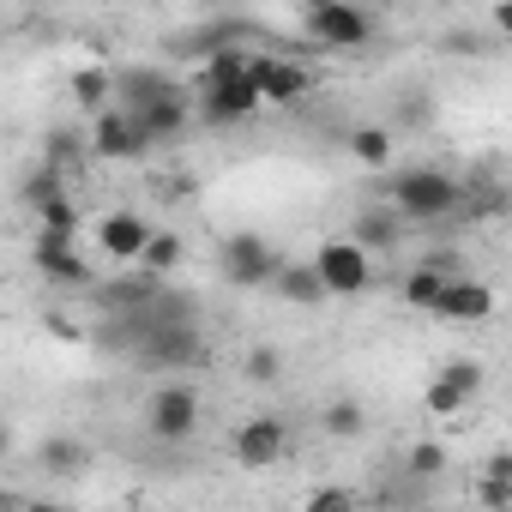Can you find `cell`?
<instances>
[{
    "label": "cell",
    "instance_id": "6da1fadb",
    "mask_svg": "<svg viewBox=\"0 0 512 512\" xmlns=\"http://www.w3.org/2000/svg\"><path fill=\"white\" fill-rule=\"evenodd\" d=\"M386 205H392L404 223H440V217H452V211L464 205V181L446 175V169H428V163H422V169L392 175Z\"/></svg>",
    "mask_w": 512,
    "mask_h": 512
},
{
    "label": "cell",
    "instance_id": "7a4b0ae2",
    "mask_svg": "<svg viewBox=\"0 0 512 512\" xmlns=\"http://www.w3.org/2000/svg\"><path fill=\"white\" fill-rule=\"evenodd\" d=\"M278 266H284V253L260 229H235V235L217 241V272H223L229 290H266L278 278Z\"/></svg>",
    "mask_w": 512,
    "mask_h": 512
},
{
    "label": "cell",
    "instance_id": "3957f363",
    "mask_svg": "<svg viewBox=\"0 0 512 512\" xmlns=\"http://www.w3.org/2000/svg\"><path fill=\"white\" fill-rule=\"evenodd\" d=\"M308 272L320 278V296H338V302H356L374 290V260L350 241V235H332L320 241V253L308 260Z\"/></svg>",
    "mask_w": 512,
    "mask_h": 512
},
{
    "label": "cell",
    "instance_id": "277c9868",
    "mask_svg": "<svg viewBox=\"0 0 512 512\" xmlns=\"http://www.w3.org/2000/svg\"><path fill=\"white\" fill-rule=\"evenodd\" d=\"M133 362L151 368V374L181 380L187 368L205 362V338H199V326H157V332H145V338L133 344Z\"/></svg>",
    "mask_w": 512,
    "mask_h": 512
},
{
    "label": "cell",
    "instance_id": "5b68a950",
    "mask_svg": "<svg viewBox=\"0 0 512 512\" xmlns=\"http://www.w3.org/2000/svg\"><path fill=\"white\" fill-rule=\"evenodd\" d=\"M145 428H151L157 440H169V446L193 440V434H199V392L181 386V380H163V386L145 398Z\"/></svg>",
    "mask_w": 512,
    "mask_h": 512
},
{
    "label": "cell",
    "instance_id": "8992f818",
    "mask_svg": "<svg viewBox=\"0 0 512 512\" xmlns=\"http://www.w3.org/2000/svg\"><path fill=\"white\" fill-rule=\"evenodd\" d=\"M302 25H308V37L320 49H362L374 37V19L362 7H350V0H314L302 13Z\"/></svg>",
    "mask_w": 512,
    "mask_h": 512
},
{
    "label": "cell",
    "instance_id": "52a82bcc",
    "mask_svg": "<svg viewBox=\"0 0 512 512\" xmlns=\"http://www.w3.org/2000/svg\"><path fill=\"white\" fill-rule=\"evenodd\" d=\"M247 79L260 91V103H272V109H296L314 91V73L290 55H247Z\"/></svg>",
    "mask_w": 512,
    "mask_h": 512
},
{
    "label": "cell",
    "instance_id": "ba28073f",
    "mask_svg": "<svg viewBox=\"0 0 512 512\" xmlns=\"http://www.w3.org/2000/svg\"><path fill=\"white\" fill-rule=\"evenodd\" d=\"M85 151H91V157H103V163H145V157H151V139L139 133V121H133V115H121V109L109 103V109L91 121Z\"/></svg>",
    "mask_w": 512,
    "mask_h": 512
},
{
    "label": "cell",
    "instance_id": "9c48e42d",
    "mask_svg": "<svg viewBox=\"0 0 512 512\" xmlns=\"http://www.w3.org/2000/svg\"><path fill=\"white\" fill-rule=\"evenodd\" d=\"M229 446H235V464L241 470H272L284 458V446H290V422L284 416H247Z\"/></svg>",
    "mask_w": 512,
    "mask_h": 512
},
{
    "label": "cell",
    "instance_id": "30bf717a",
    "mask_svg": "<svg viewBox=\"0 0 512 512\" xmlns=\"http://www.w3.org/2000/svg\"><path fill=\"white\" fill-rule=\"evenodd\" d=\"M482 392V362H470V356H458V362H446L434 380H428V392H422V404H428V416H458L470 398Z\"/></svg>",
    "mask_w": 512,
    "mask_h": 512
},
{
    "label": "cell",
    "instance_id": "8fae6325",
    "mask_svg": "<svg viewBox=\"0 0 512 512\" xmlns=\"http://www.w3.org/2000/svg\"><path fill=\"white\" fill-rule=\"evenodd\" d=\"M31 260H37V272H43L49 284H67V290H91V284H97L91 266H85V253H79V241H67V235H43V229H37Z\"/></svg>",
    "mask_w": 512,
    "mask_h": 512
},
{
    "label": "cell",
    "instance_id": "7c38bea8",
    "mask_svg": "<svg viewBox=\"0 0 512 512\" xmlns=\"http://www.w3.org/2000/svg\"><path fill=\"white\" fill-rule=\"evenodd\" d=\"M434 314L452 320V326H482V320H494V290L482 278H470V272H452L440 302H434Z\"/></svg>",
    "mask_w": 512,
    "mask_h": 512
},
{
    "label": "cell",
    "instance_id": "4fadbf2b",
    "mask_svg": "<svg viewBox=\"0 0 512 512\" xmlns=\"http://www.w3.org/2000/svg\"><path fill=\"white\" fill-rule=\"evenodd\" d=\"M199 109H205V121L229 127V121L260 115L266 103H260V91H253V79H247V73H229V79H205V97H199Z\"/></svg>",
    "mask_w": 512,
    "mask_h": 512
},
{
    "label": "cell",
    "instance_id": "5bb4252c",
    "mask_svg": "<svg viewBox=\"0 0 512 512\" xmlns=\"http://www.w3.org/2000/svg\"><path fill=\"white\" fill-rule=\"evenodd\" d=\"M404 235H410V223H404L392 205H362V211H356V223H350V241L368 253V260H374V253H398V247H404Z\"/></svg>",
    "mask_w": 512,
    "mask_h": 512
},
{
    "label": "cell",
    "instance_id": "9a60e30c",
    "mask_svg": "<svg viewBox=\"0 0 512 512\" xmlns=\"http://www.w3.org/2000/svg\"><path fill=\"white\" fill-rule=\"evenodd\" d=\"M181 85L163 73V67H127V73H115V109L121 115H139V109H151L157 97H175Z\"/></svg>",
    "mask_w": 512,
    "mask_h": 512
},
{
    "label": "cell",
    "instance_id": "2e32d148",
    "mask_svg": "<svg viewBox=\"0 0 512 512\" xmlns=\"http://www.w3.org/2000/svg\"><path fill=\"white\" fill-rule=\"evenodd\" d=\"M145 241H151V223H145L139 211H109V217L97 223V247L109 253V260H133V266H139Z\"/></svg>",
    "mask_w": 512,
    "mask_h": 512
},
{
    "label": "cell",
    "instance_id": "e0dca14e",
    "mask_svg": "<svg viewBox=\"0 0 512 512\" xmlns=\"http://www.w3.org/2000/svg\"><path fill=\"white\" fill-rule=\"evenodd\" d=\"M37 464H43L49 476H85V470H91V446H85L79 434H49V440L37 446Z\"/></svg>",
    "mask_w": 512,
    "mask_h": 512
},
{
    "label": "cell",
    "instance_id": "ac0fdd59",
    "mask_svg": "<svg viewBox=\"0 0 512 512\" xmlns=\"http://www.w3.org/2000/svg\"><path fill=\"white\" fill-rule=\"evenodd\" d=\"M181 260H187V241H181L175 229H151V241H145V253H139V278L163 284Z\"/></svg>",
    "mask_w": 512,
    "mask_h": 512
},
{
    "label": "cell",
    "instance_id": "d6986e66",
    "mask_svg": "<svg viewBox=\"0 0 512 512\" xmlns=\"http://www.w3.org/2000/svg\"><path fill=\"white\" fill-rule=\"evenodd\" d=\"M133 121H139V133H145L151 145L175 139V133L187 127V91H175V97H157V103H151V109H139Z\"/></svg>",
    "mask_w": 512,
    "mask_h": 512
},
{
    "label": "cell",
    "instance_id": "ffe728a7",
    "mask_svg": "<svg viewBox=\"0 0 512 512\" xmlns=\"http://www.w3.org/2000/svg\"><path fill=\"white\" fill-rule=\"evenodd\" d=\"M272 296H278V302H290V308H320V302H326V296H320V278L308 272V260H296V266L284 260V266H278V278H272Z\"/></svg>",
    "mask_w": 512,
    "mask_h": 512
},
{
    "label": "cell",
    "instance_id": "44dd1931",
    "mask_svg": "<svg viewBox=\"0 0 512 512\" xmlns=\"http://www.w3.org/2000/svg\"><path fill=\"white\" fill-rule=\"evenodd\" d=\"M446 278H452V266H446V260H422V266L404 278V302H410V308H422V314H434V302H440Z\"/></svg>",
    "mask_w": 512,
    "mask_h": 512
},
{
    "label": "cell",
    "instance_id": "7402d4cb",
    "mask_svg": "<svg viewBox=\"0 0 512 512\" xmlns=\"http://www.w3.org/2000/svg\"><path fill=\"white\" fill-rule=\"evenodd\" d=\"M320 434H332V440H362V434H368V410H362L356 398H332V404L320 410Z\"/></svg>",
    "mask_w": 512,
    "mask_h": 512
},
{
    "label": "cell",
    "instance_id": "603a6c76",
    "mask_svg": "<svg viewBox=\"0 0 512 512\" xmlns=\"http://www.w3.org/2000/svg\"><path fill=\"white\" fill-rule=\"evenodd\" d=\"M476 494H482V506H488V512H512V458H506V452H494V458H488V470H482Z\"/></svg>",
    "mask_w": 512,
    "mask_h": 512
},
{
    "label": "cell",
    "instance_id": "cb8c5ba5",
    "mask_svg": "<svg viewBox=\"0 0 512 512\" xmlns=\"http://www.w3.org/2000/svg\"><path fill=\"white\" fill-rule=\"evenodd\" d=\"M73 97H79V109L103 115L109 97H115V73H109V67H79V73H73Z\"/></svg>",
    "mask_w": 512,
    "mask_h": 512
},
{
    "label": "cell",
    "instance_id": "d4e9b609",
    "mask_svg": "<svg viewBox=\"0 0 512 512\" xmlns=\"http://www.w3.org/2000/svg\"><path fill=\"white\" fill-rule=\"evenodd\" d=\"M350 157L368 163V169H386L392 163V127H380V121L374 127H356L350 133Z\"/></svg>",
    "mask_w": 512,
    "mask_h": 512
},
{
    "label": "cell",
    "instance_id": "484cf974",
    "mask_svg": "<svg viewBox=\"0 0 512 512\" xmlns=\"http://www.w3.org/2000/svg\"><path fill=\"white\" fill-rule=\"evenodd\" d=\"M73 163H85V139H79L73 127H49V139H43V169L67 175Z\"/></svg>",
    "mask_w": 512,
    "mask_h": 512
},
{
    "label": "cell",
    "instance_id": "4316f807",
    "mask_svg": "<svg viewBox=\"0 0 512 512\" xmlns=\"http://www.w3.org/2000/svg\"><path fill=\"white\" fill-rule=\"evenodd\" d=\"M157 290H163V284H151V278H115V284H103V308H109V314H133V308H145Z\"/></svg>",
    "mask_w": 512,
    "mask_h": 512
},
{
    "label": "cell",
    "instance_id": "83f0119b",
    "mask_svg": "<svg viewBox=\"0 0 512 512\" xmlns=\"http://www.w3.org/2000/svg\"><path fill=\"white\" fill-rule=\"evenodd\" d=\"M19 199H25V211H43V205L67 199V175H55V169H31V175L19 181Z\"/></svg>",
    "mask_w": 512,
    "mask_h": 512
},
{
    "label": "cell",
    "instance_id": "f1b7e54d",
    "mask_svg": "<svg viewBox=\"0 0 512 512\" xmlns=\"http://www.w3.org/2000/svg\"><path fill=\"white\" fill-rule=\"evenodd\" d=\"M241 374H247L253 386H278V380H284V350H272V344H253V350L241 356Z\"/></svg>",
    "mask_w": 512,
    "mask_h": 512
},
{
    "label": "cell",
    "instance_id": "f546056e",
    "mask_svg": "<svg viewBox=\"0 0 512 512\" xmlns=\"http://www.w3.org/2000/svg\"><path fill=\"white\" fill-rule=\"evenodd\" d=\"M37 229H43V235H67V241H79V199L67 193V199L43 205V211H37Z\"/></svg>",
    "mask_w": 512,
    "mask_h": 512
},
{
    "label": "cell",
    "instance_id": "4dcf8cb0",
    "mask_svg": "<svg viewBox=\"0 0 512 512\" xmlns=\"http://www.w3.org/2000/svg\"><path fill=\"white\" fill-rule=\"evenodd\" d=\"M404 464H410L416 482H434V476H446V446H440V440H416Z\"/></svg>",
    "mask_w": 512,
    "mask_h": 512
},
{
    "label": "cell",
    "instance_id": "1f68e13d",
    "mask_svg": "<svg viewBox=\"0 0 512 512\" xmlns=\"http://www.w3.org/2000/svg\"><path fill=\"white\" fill-rule=\"evenodd\" d=\"M428 121H434V97L428 91H410L398 103V127H428Z\"/></svg>",
    "mask_w": 512,
    "mask_h": 512
},
{
    "label": "cell",
    "instance_id": "d6a6232c",
    "mask_svg": "<svg viewBox=\"0 0 512 512\" xmlns=\"http://www.w3.org/2000/svg\"><path fill=\"white\" fill-rule=\"evenodd\" d=\"M308 512H356V494L350 488H314L308 494Z\"/></svg>",
    "mask_w": 512,
    "mask_h": 512
},
{
    "label": "cell",
    "instance_id": "836d02e7",
    "mask_svg": "<svg viewBox=\"0 0 512 512\" xmlns=\"http://www.w3.org/2000/svg\"><path fill=\"white\" fill-rule=\"evenodd\" d=\"M0 458H13V428L0 422Z\"/></svg>",
    "mask_w": 512,
    "mask_h": 512
},
{
    "label": "cell",
    "instance_id": "e575fe53",
    "mask_svg": "<svg viewBox=\"0 0 512 512\" xmlns=\"http://www.w3.org/2000/svg\"><path fill=\"white\" fill-rule=\"evenodd\" d=\"M0 512H7V488H0Z\"/></svg>",
    "mask_w": 512,
    "mask_h": 512
},
{
    "label": "cell",
    "instance_id": "d590c367",
    "mask_svg": "<svg viewBox=\"0 0 512 512\" xmlns=\"http://www.w3.org/2000/svg\"><path fill=\"white\" fill-rule=\"evenodd\" d=\"M31 512H55V506H31Z\"/></svg>",
    "mask_w": 512,
    "mask_h": 512
}]
</instances>
